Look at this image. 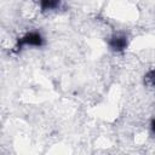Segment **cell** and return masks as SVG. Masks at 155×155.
Segmentation results:
<instances>
[{
    "label": "cell",
    "mask_w": 155,
    "mask_h": 155,
    "mask_svg": "<svg viewBox=\"0 0 155 155\" xmlns=\"http://www.w3.org/2000/svg\"><path fill=\"white\" fill-rule=\"evenodd\" d=\"M44 45V38L36 33V31H31L25 34L24 36H22L21 39H18L17 45H16V51L21 50L23 46H35V47H40Z\"/></svg>",
    "instance_id": "1"
},
{
    "label": "cell",
    "mask_w": 155,
    "mask_h": 155,
    "mask_svg": "<svg viewBox=\"0 0 155 155\" xmlns=\"http://www.w3.org/2000/svg\"><path fill=\"white\" fill-rule=\"evenodd\" d=\"M109 46H110V48H111L113 51H115V52H121V51H124V50L126 48V46H127V39H126V36H124V35H114V36L110 39V41H109Z\"/></svg>",
    "instance_id": "2"
},
{
    "label": "cell",
    "mask_w": 155,
    "mask_h": 155,
    "mask_svg": "<svg viewBox=\"0 0 155 155\" xmlns=\"http://www.w3.org/2000/svg\"><path fill=\"white\" fill-rule=\"evenodd\" d=\"M40 1V7L44 11H48V10H54L59 6L61 0H39Z\"/></svg>",
    "instance_id": "3"
},
{
    "label": "cell",
    "mask_w": 155,
    "mask_h": 155,
    "mask_svg": "<svg viewBox=\"0 0 155 155\" xmlns=\"http://www.w3.org/2000/svg\"><path fill=\"white\" fill-rule=\"evenodd\" d=\"M144 81L150 87H155V70H149L144 76Z\"/></svg>",
    "instance_id": "4"
},
{
    "label": "cell",
    "mask_w": 155,
    "mask_h": 155,
    "mask_svg": "<svg viewBox=\"0 0 155 155\" xmlns=\"http://www.w3.org/2000/svg\"><path fill=\"white\" fill-rule=\"evenodd\" d=\"M150 127H151V131H153V133H155V119L151 121V126H150Z\"/></svg>",
    "instance_id": "5"
}]
</instances>
